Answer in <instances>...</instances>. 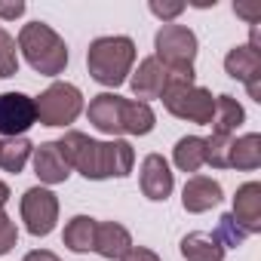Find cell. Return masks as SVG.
Here are the masks:
<instances>
[{"mask_svg": "<svg viewBox=\"0 0 261 261\" xmlns=\"http://www.w3.org/2000/svg\"><path fill=\"white\" fill-rule=\"evenodd\" d=\"M59 148L71 169H77L83 178L101 181V178H126L133 172L136 154L133 145L114 139V142H95L83 133H65L59 139Z\"/></svg>", "mask_w": 261, "mask_h": 261, "instance_id": "cell-1", "label": "cell"}, {"mask_svg": "<svg viewBox=\"0 0 261 261\" xmlns=\"http://www.w3.org/2000/svg\"><path fill=\"white\" fill-rule=\"evenodd\" d=\"M89 123L105 136H148L157 117L148 101L123 98L117 92H98L89 101Z\"/></svg>", "mask_w": 261, "mask_h": 261, "instance_id": "cell-2", "label": "cell"}, {"mask_svg": "<svg viewBox=\"0 0 261 261\" xmlns=\"http://www.w3.org/2000/svg\"><path fill=\"white\" fill-rule=\"evenodd\" d=\"M163 105L172 117L188 120V123H200L209 126L212 114H215V98L209 89L194 83V68L191 71H172L166 89H163Z\"/></svg>", "mask_w": 261, "mask_h": 261, "instance_id": "cell-3", "label": "cell"}, {"mask_svg": "<svg viewBox=\"0 0 261 261\" xmlns=\"http://www.w3.org/2000/svg\"><path fill=\"white\" fill-rule=\"evenodd\" d=\"M136 62V43L129 37H98L89 43L86 53V65L95 83L101 86H120L129 80V71H133Z\"/></svg>", "mask_w": 261, "mask_h": 261, "instance_id": "cell-4", "label": "cell"}, {"mask_svg": "<svg viewBox=\"0 0 261 261\" xmlns=\"http://www.w3.org/2000/svg\"><path fill=\"white\" fill-rule=\"evenodd\" d=\"M19 49L25 56V62L43 74V77H56L65 71L68 65V46L65 40L43 22H28L19 31Z\"/></svg>", "mask_w": 261, "mask_h": 261, "instance_id": "cell-5", "label": "cell"}, {"mask_svg": "<svg viewBox=\"0 0 261 261\" xmlns=\"http://www.w3.org/2000/svg\"><path fill=\"white\" fill-rule=\"evenodd\" d=\"M154 49H157V62L166 65L169 71H191L194 59H197V34L188 25H163L154 37Z\"/></svg>", "mask_w": 261, "mask_h": 261, "instance_id": "cell-6", "label": "cell"}, {"mask_svg": "<svg viewBox=\"0 0 261 261\" xmlns=\"http://www.w3.org/2000/svg\"><path fill=\"white\" fill-rule=\"evenodd\" d=\"M34 108H37V120L43 126H68L80 117L83 95L74 83H53L34 98Z\"/></svg>", "mask_w": 261, "mask_h": 261, "instance_id": "cell-7", "label": "cell"}, {"mask_svg": "<svg viewBox=\"0 0 261 261\" xmlns=\"http://www.w3.org/2000/svg\"><path fill=\"white\" fill-rule=\"evenodd\" d=\"M22 221L31 237L53 233L59 221V200L49 188H28L22 194Z\"/></svg>", "mask_w": 261, "mask_h": 261, "instance_id": "cell-8", "label": "cell"}, {"mask_svg": "<svg viewBox=\"0 0 261 261\" xmlns=\"http://www.w3.org/2000/svg\"><path fill=\"white\" fill-rule=\"evenodd\" d=\"M37 123L34 98L25 92H0V136L19 139Z\"/></svg>", "mask_w": 261, "mask_h": 261, "instance_id": "cell-9", "label": "cell"}, {"mask_svg": "<svg viewBox=\"0 0 261 261\" xmlns=\"http://www.w3.org/2000/svg\"><path fill=\"white\" fill-rule=\"evenodd\" d=\"M224 71L233 80H243L249 95L255 101H261V53L252 46H233L224 56Z\"/></svg>", "mask_w": 261, "mask_h": 261, "instance_id": "cell-10", "label": "cell"}, {"mask_svg": "<svg viewBox=\"0 0 261 261\" xmlns=\"http://www.w3.org/2000/svg\"><path fill=\"white\" fill-rule=\"evenodd\" d=\"M139 181H142V194L154 203L166 200L175 188V178H172V169L166 163V157L160 154H148L142 160V169H139Z\"/></svg>", "mask_w": 261, "mask_h": 261, "instance_id": "cell-11", "label": "cell"}, {"mask_svg": "<svg viewBox=\"0 0 261 261\" xmlns=\"http://www.w3.org/2000/svg\"><path fill=\"white\" fill-rule=\"evenodd\" d=\"M169 77H172V71H169L166 65H160L154 56H148V59L139 65V71L129 77V86H133V92H136L139 101H148V98H160V95H163Z\"/></svg>", "mask_w": 261, "mask_h": 261, "instance_id": "cell-12", "label": "cell"}, {"mask_svg": "<svg viewBox=\"0 0 261 261\" xmlns=\"http://www.w3.org/2000/svg\"><path fill=\"white\" fill-rule=\"evenodd\" d=\"M31 157H34V172H37V178L43 185H62V181H68L71 163L65 160L59 142H43L40 148H34Z\"/></svg>", "mask_w": 261, "mask_h": 261, "instance_id": "cell-13", "label": "cell"}, {"mask_svg": "<svg viewBox=\"0 0 261 261\" xmlns=\"http://www.w3.org/2000/svg\"><path fill=\"white\" fill-rule=\"evenodd\" d=\"M230 215L246 233H258L261 230V185L258 181H246V185L237 188Z\"/></svg>", "mask_w": 261, "mask_h": 261, "instance_id": "cell-14", "label": "cell"}, {"mask_svg": "<svg viewBox=\"0 0 261 261\" xmlns=\"http://www.w3.org/2000/svg\"><path fill=\"white\" fill-rule=\"evenodd\" d=\"M221 197H224V191L215 178L194 175V178H188V185L181 191V206H185V212H206V209L218 206Z\"/></svg>", "mask_w": 261, "mask_h": 261, "instance_id": "cell-15", "label": "cell"}, {"mask_svg": "<svg viewBox=\"0 0 261 261\" xmlns=\"http://www.w3.org/2000/svg\"><path fill=\"white\" fill-rule=\"evenodd\" d=\"M129 249H133V237H129V230L117 221H101L95 224V246L92 252H98L101 258H123Z\"/></svg>", "mask_w": 261, "mask_h": 261, "instance_id": "cell-16", "label": "cell"}, {"mask_svg": "<svg viewBox=\"0 0 261 261\" xmlns=\"http://www.w3.org/2000/svg\"><path fill=\"white\" fill-rule=\"evenodd\" d=\"M246 120V111L243 105L233 98V95H218L215 98V114H212V136H237V129L243 126Z\"/></svg>", "mask_w": 261, "mask_h": 261, "instance_id": "cell-17", "label": "cell"}, {"mask_svg": "<svg viewBox=\"0 0 261 261\" xmlns=\"http://www.w3.org/2000/svg\"><path fill=\"white\" fill-rule=\"evenodd\" d=\"M172 160L181 172H197L200 166H206V139L203 136L178 139L175 148H172Z\"/></svg>", "mask_w": 261, "mask_h": 261, "instance_id": "cell-18", "label": "cell"}, {"mask_svg": "<svg viewBox=\"0 0 261 261\" xmlns=\"http://www.w3.org/2000/svg\"><path fill=\"white\" fill-rule=\"evenodd\" d=\"M261 166V136L258 133H249V136H240L230 142V169H243V172H252Z\"/></svg>", "mask_w": 261, "mask_h": 261, "instance_id": "cell-19", "label": "cell"}, {"mask_svg": "<svg viewBox=\"0 0 261 261\" xmlns=\"http://www.w3.org/2000/svg\"><path fill=\"white\" fill-rule=\"evenodd\" d=\"M95 224L98 221L89 218V215H74L65 224V233H62L65 246L71 252H92V246H95Z\"/></svg>", "mask_w": 261, "mask_h": 261, "instance_id": "cell-20", "label": "cell"}, {"mask_svg": "<svg viewBox=\"0 0 261 261\" xmlns=\"http://www.w3.org/2000/svg\"><path fill=\"white\" fill-rule=\"evenodd\" d=\"M31 154H34V145H31L25 136H19V139H4V142H0V169L19 175V172L28 166Z\"/></svg>", "mask_w": 261, "mask_h": 261, "instance_id": "cell-21", "label": "cell"}, {"mask_svg": "<svg viewBox=\"0 0 261 261\" xmlns=\"http://www.w3.org/2000/svg\"><path fill=\"white\" fill-rule=\"evenodd\" d=\"M181 255L188 261H221L224 258V249L215 243L212 233H188L181 240Z\"/></svg>", "mask_w": 261, "mask_h": 261, "instance_id": "cell-22", "label": "cell"}, {"mask_svg": "<svg viewBox=\"0 0 261 261\" xmlns=\"http://www.w3.org/2000/svg\"><path fill=\"white\" fill-rule=\"evenodd\" d=\"M212 237H215V243H218V246L227 252V249H237V246H243V240H246L249 233H246V230H243V227L233 221V215L227 212V215H221V218H218V227H215V233H212Z\"/></svg>", "mask_w": 261, "mask_h": 261, "instance_id": "cell-23", "label": "cell"}, {"mask_svg": "<svg viewBox=\"0 0 261 261\" xmlns=\"http://www.w3.org/2000/svg\"><path fill=\"white\" fill-rule=\"evenodd\" d=\"M230 136H209L206 139V163L212 169H230Z\"/></svg>", "mask_w": 261, "mask_h": 261, "instance_id": "cell-24", "label": "cell"}, {"mask_svg": "<svg viewBox=\"0 0 261 261\" xmlns=\"http://www.w3.org/2000/svg\"><path fill=\"white\" fill-rule=\"evenodd\" d=\"M19 74V49H16V40L0 28V77H16Z\"/></svg>", "mask_w": 261, "mask_h": 261, "instance_id": "cell-25", "label": "cell"}, {"mask_svg": "<svg viewBox=\"0 0 261 261\" xmlns=\"http://www.w3.org/2000/svg\"><path fill=\"white\" fill-rule=\"evenodd\" d=\"M16 243H19V227H16V221L4 212V206H0V255L13 252Z\"/></svg>", "mask_w": 261, "mask_h": 261, "instance_id": "cell-26", "label": "cell"}, {"mask_svg": "<svg viewBox=\"0 0 261 261\" xmlns=\"http://www.w3.org/2000/svg\"><path fill=\"white\" fill-rule=\"evenodd\" d=\"M148 10H151L157 19H163V25H169L175 16H181V13H185V4H160V0H151Z\"/></svg>", "mask_w": 261, "mask_h": 261, "instance_id": "cell-27", "label": "cell"}, {"mask_svg": "<svg viewBox=\"0 0 261 261\" xmlns=\"http://www.w3.org/2000/svg\"><path fill=\"white\" fill-rule=\"evenodd\" d=\"M233 13L243 16L249 25H258V22H261V4H252V7H246V4H233Z\"/></svg>", "mask_w": 261, "mask_h": 261, "instance_id": "cell-28", "label": "cell"}, {"mask_svg": "<svg viewBox=\"0 0 261 261\" xmlns=\"http://www.w3.org/2000/svg\"><path fill=\"white\" fill-rule=\"evenodd\" d=\"M120 261H160V255L157 252H151V249H145V246H133Z\"/></svg>", "mask_w": 261, "mask_h": 261, "instance_id": "cell-29", "label": "cell"}, {"mask_svg": "<svg viewBox=\"0 0 261 261\" xmlns=\"http://www.w3.org/2000/svg\"><path fill=\"white\" fill-rule=\"evenodd\" d=\"M25 13V4H0V16L4 19H19Z\"/></svg>", "mask_w": 261, "mask_h": 261, "instance_id": "cell-30", "label": "cell"}, {"mask_svg": "<svg viewBox=\"0 0 261 261\" xmlns=\"http://www.w3.org/2000/svg\"><path fill=\"white\" fill-rule=\"evenodd\" d=\"M22 261H62V258L53 255V252H46V249H34V252H28Z\"/></svg>", "mask_w": 261, "mask_h": 261, "instance_id": "cell-31", "label": "cell"}, {"mask_svg": "<svg viewBox=\"0 0 261 261\" xmlns=\"http://www.w3.org/2000/svg\"><path fill=\"white\" fill-rule=\"evenodd\" d=\"M7 200H10V188L0 181V206H7Z\"/></svg>", "mask_w": 261, "mask_h": 261, "instance_id": "cell-32", "label": "cell"}]
</instances>
